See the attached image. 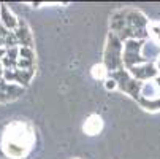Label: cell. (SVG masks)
Here are the masks:
<instances>
[{
	"label": "cell",
	"instance_id": "1",
	"mask_svg": "<svg viewBox=\"0 0 160 159\" xmlns=\"http://www.w3.org/2000/svg\"><path fill=\"white\" fill-rule=\"evenodd\" d=\"M109 29L122 41L127 40H148L149 19L138 10H118L109 19Z\"/></svg>",
	"mask_w": 160,
	"mask_h": 159
},
{
	"label": "cell",
	"instance_id": "2",
	"mask_svg": "<svg viewBox=\"0 0 160 159\" xmlns=\"http://www.w3.org/2000/svg\"><path fill=\"white\" fill-rule=\"evenodd\" d=\"M35 145V130L27 121H13L10 123L2 134V146L3 153L11 159L26 157L32 146Z\"/></svg>",
	"mask_w": 160,
	"mask_h": 159
},
{
	"label": "cell",
	"instance_id": "3",
	"mask_svg": "<svg viewBox=\"0 0 160 159\" xmlns=\"http://www.w3.org/2000/svg\"><path fill=\"white\" fill-rule=\"evenodd\" d=\"M122 53H124V41L109 32L106 37V45L103 51V64L108 69V72H116L124 69Z\"/></svg>",
	"mask_w": 160,
	"mask_h": 159
},
{
	"label": "cell",
	"instance_id": "4",
	"mask_svg": "<svg viewBox=\"0 0 160 159\" xmlns=\"http://www.w3.org/2000/svg\"><path fill=\"white\" fill-rule=\"evenodd\" d=\"M109 77L118 81V89L121 91V93L128 94L135 100L140 99L143 83L138 81V80H135L127 69H121V70H116V72H109Z\"/></svg>",
	"mask_w": 160,
	"mask_h": 159
},
{
	"label": "cell",
	"instance_id": "5",
	"mask_svg": "<svg viewBox=\"0 0 160 159\" xmlns=\"http://www.w3.org/2000/svg\"><path fill=\"white\" fill-rule=\"evenodd\" d=\"M146 40H127L124 41V53H122V61H124V69H132V67L144 64V57L141 54L143 45Z\"/></svg>",
	"mask_w": 160,
	"mask_h": 159
},
{
	"label": "cell",
	"instance_id": "6",
	"mask_svg": "<svg viewBox=\"0 0 160 159\" xmlns=\"http://www.w3.org/2000/svg\"><path fill=\"white\" fill-rule=\"evenodd\" d=\"M127 70L130 72V75H132L135 80H138V81H141V83L155 80V78L160 75L154 62H144V64H141V65L132 67V69H127Z\"/></svg>",
	"mask_w": 160,
	"mask_h": 159
},
{
	"label": "cell",
	"instance_id": "7",
	"mask_svg": "<svg viewBox=\"0 0 160 159\" xmlns=\"http://www.w3.org/2000/svg\"><path fill=\"white\" fill-rule=\"evenodd\" d=\"M24 94V87L14 84V83H8L5 80L0 81V103H8L13 102L16 99H19Z\"/></svg>",
	"mask_w": 160,
	"mask_h": 159
},
{
	"label": "cell",
	"instance_id": "8",
	"mask_svg": "<svg viewBox=\"0 0 160 159\" xmlns=\"http://www.w3.org/2000/svg\"><path fill=\"white\" fill-rule=\"evenodd\" d=\"M14 35H16L19 48H32L33 46V34H32L30 27L27 26V22L19 19V26L14 30Z\"/></svg>",
	"mask_w": 160,
	"mask_h": 159
},
{
	"label": "cell",
	"instance_id": "9",
	"mask_svg": "<svg viewBox=\"0 0 160 159\" xmlns=\"http://www.w3.org/2000/svg\"><path fill=\"white\" fill-rule=\"evenodd\" d=\"M0 24L11 32H14L19 26V19L13 14V11L7 5H0Z\"/></svg>",
	"mask_w": 160,
	"mask_h": 159
},
{
	"label": "cell",
	"instance_id": "10",
	"mask_svg": "<svg viewBox=\"0 0 160 159\" xmlns=\"http://www.w3.org/2000/svg\"><path fill=\"white\" fill-rule=\"evenodd\" d=\"M102 129H103V119L100 115H90L82 126V130L87 135H97L98 132H102Z\"/></svg>",
	"mask_w": 160,
	"mask_h": 159
},
{
	"label": "cell",
	"instance_id": "11",
	"mask_svg": "<svg viewBox=\"0 0 160 159\" xmlns=\"http://www.w3.org/2000/svg\"><path fill=\"white\" fill-rule=\"evenodd\" d=\"M143 57L146 62H157V59L160 57V46L158 45H155L152 40H146L144 45H143V51H141Z\"/></svg>",
	"mask_w": 160,
	"mask_h": 159
},
{
	"label": "cell",
	"instance_id": "12",
	"mask_svg": "<svg viewBox=\"0 0 160 159\" xmlns=\"http://www.w3.org/2000/svg\"><path fill=\"white\" fill-rule=\"evenodd\" d=\"M143 99H160V93H158V87L155 84L154 80L151 81H146L143 83V87H141V96Z\"/></svg>",
	"mask_w": 160,
	"mask_h": 159
},
{
	"label": "cell",
	"instance_id": "13",
	"mask_svg": "<svg viewBox=\"0 0 160 159\" xmlns=\"http://www.w3.org/2000/svg\"><path fill=\"white\" fill-rule=\"evenodd\" d=\"M136 102H138L140 107L144 108L146 111H151V113L160 111V99H143V97H140Z\"/></svg>",
	"mask_w": 160,
	"mask_h": 159
},
{
	"label": "cell",
	"instance_id": "14",
	"mask_svg": "<svg viewBox=\"0 0 160 159\" xmlns=\"http://www.w3.org/2000/svg\"><path fill=\"white\" fill-rule=\"evenodd\" d=\"M92 77L95 78V80H106L108 77H109V72H108V69L105 67V64H95L94 67H92Z\"/></svg>",
	"mask_w": 160,
	"mask_h": 159
},
{
	"label": "cell",
	"instance_id": "15",
	"mask_svg": "<svg viewBox=\"0 0 160 159\" xmlns=\"http://www.w3.org/2000/svg\"><path fill=\"white\" fill-rule=\"evenodd\" d=\"M149 40L160 46V22H149Z\"/></svg>",
	"mask_w": 160,
	"mask_h": 159
},
{
	"label": "cell",
	"instance_id": "16",
	"mask_svg": "<svg viewBox=\"0 0 160 159\" xmlns=\"http://www.w3.org/2000/svg\"><path fill=\"white\" fill-rule=\"evenodd\" d=\"M105 87H106L108 91H114V89H118V81L114 80V78H111V77H108V78L105 80Z\"/></svg>",
	"mask_w": 160,
	"mask_h": 159
},
{
	"label": "cell",
	"instance_id": "17",
	"mask_svg": "<svg viewBox=\"0 0 160 159\" xmlns=\"http://www.w3.org/2000/svg\"><path fill=\"white\" fill-rule=\"evenodd\" d=\"M3 75H5V67H3L2 62H0V81L3 80Z\"/></svg>",
	"mask_w": 160,
	"mask_h": 159
},
{
	"label": "cell",
	"instance_id": "18",
	"mask_svg": "<svg viewBox=\"0 0 160 159\" xmlns=\"http://www.w3.org/2000/svg\"><path fill=\"white\" fill-rule=\"evenodd\" d=\"M154 81H155V84H157V87H158V93H160V75H158Z\"/></svg>",
	"mask_w": 160,
	"mask_h": 159
},
{
	"label": "cell",
	"instance_id": "19",
	"mask_svg": "<svg viewBox=\"0 0 160 159\" xmlns=\"http://www.w3.org/2000/svg\"><path fill=\"white\" fill-rule=\"evenodd\" d=\"M155 67H157V70H158V73H160V57L157 59V62H155Z\"/></svg>",
	"mask_w": 160,
	"mask_h": 159
}]
</instances>
